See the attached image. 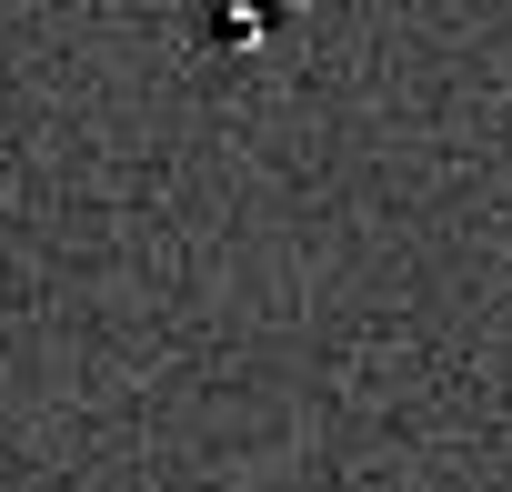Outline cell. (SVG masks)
I'll return each instance as SVG.
<instances>
[{
    "label": "cell",
    "mask_w": 512,
    "mask_h": 492,
    "mask_svg": "<svg viewBox=\"0 0 512 492\" xmlns=\"http://www.w3.org/2000/svg\"><path fill=\"white\" fill-rule=\"evenodd\" d=\"M272 21H282V0H211V11H201V41H211V51H251V41H272Z\"/></svg>",
    "instance_id": "6da1fadb"
}]
</instances>
